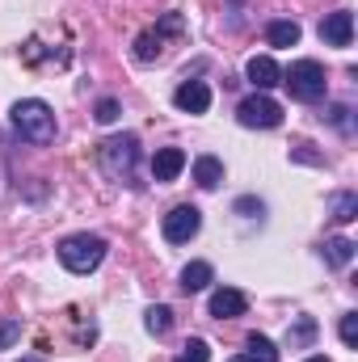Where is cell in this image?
Returning <instances> with one entry per match:
<instances>
[{"mask_svg":"<svg viewBox=\"0 0 358 362\" xmlns=\"http://www.w3.org/2000/svg\"><path fill=\"white\" fill-rule=\"evenodd\" d=\"M8 118H13V131H17L25 144H51V139H55V110H51L47 101H38V97L17 101V105L8 110Z\"/></svg>","mask_w":358,"mask_h":362,"instance_id":"obj_1","label":"cell"},{"mask_svg":"<svg viewBox=\"0 0 358 362\" xmlns=\"http://www.w3.org/2000/svg\"><path fill=\"white\" fill-rule=\"evenodd\" d=\"M105 240L101 236H93V232H76V236H64L59 240V262H64V270L72 274H93L101 262H105Z\"/></svg>","mask_w":358,"mask_h":362,"instance_id":"obj_2","label":"cell"},{"mask_svg":"<svg viewBox=\"0 0 358 362\" xmlns=\"http://www.w3.org/2000/svg\"><path fill=\"white\" fill-rule=\"evenodd\" d=\"M282 85L291 89L295 101H321L325 89H329V81H325V68L316 64V59H295L287 72H282Z\"/></svg>","mask_w":358,"mask_h":362,"instance_id":"obj_3","label":"cell"},{"mask_svg":"<svg viewBox=\"0 0 358 362\" xmlns=\"http://www.w3.org/2000/svg\"><path fill=\"white\" fill-rule=\"evenodd\" d=\"M135 165H139V139H135V135H114V139L101 144V169H105L110 177L131 181Z\"/></svg>","mask_w":358,"mask_h":362,"instance_id":"obj_4","label":"cell"},{"mask_svg":"<svg viewBox=\"0 0 358 362\" xmlns=\"http://www.w3.org/2000/svg\"><path fill=\"white\" fill-rule=\"evenodd\" d=\"M236 118H241V127L274 131V127L282 122V105H278L270 93H253V97H245V101L236 105Z\"/></svg>","mask_w":358,"mask_h":362,"instance_id":"obj_5","label":"cell"},{"mask_svg":"<svg viewBox=\"0 0 358 362\" xmlns=\"http://www.w3.org/2000/svg\"><path fill=\"white\" fill-rule=\"evenodd\" d=\"M198 228H202V211H198V206H190V202L173 206V211L165 215V223H161V232H165V240H169V245H185V240H194V236H198Z\"/></svg>","mask_w":358,"mask_h":362,"instance_id":"obj_6","label":"cell"},{"mask_svg":"<svg viewBox=\"0 0 358 362\" xmlns=\"http://www.w3.org/2000/svg\"><path fill=\"white\" fill-rule=\"evenodd\" d=\"M178 30H181V13H169V17L161 21V30H148V34L135 38V59L152 64V59L161 55V38H165V34H178Z\"/></svg>","mask_w":358,"mask_h":362,"instance_id":"obj_7","label":"cell"},{"mask_svg":"<svg viewBox=\"0 0 358 362\" xmlns=\"http://www.w3.org/2000/svg\"><path fill=\"white\" fill-rule=\"evenodd\" d=\"M245 312H249L245 291H236V286H219V291L211 295V316H215V320H236V316H245Z\"/></svg>","mask_w":358,"mask_h":362,"instance_id":"obj_8","label":"cell"},{"mask_svg":"<svg viewBox=\"0 0 358 362\" xmlns=\"http://www.w3.org/2000/svg\"><path fill=\"white\" fill-rule=\"evenodd\" d=\"M173 105L181 114H207L211 110V89L202 81H181L178 93H173Z\"/></svg>","mask_w":358,"mask_h":362,"instance_id":"obj_9","label":"cell"},{"mask_svg":"<svg viewBox=\"0 0 358 362\" xmlns=\"http://www.w3.org/2000/svg\"><path fill=\"white\" fill-rule=\"evenodd\" d=\"M245 76H249V85L258 93H270L274 85H282V68H278L270 55H253V59L245 64Z\"/></svg>","mask_w":358,"mask_h":362,"instance_id":"obj_10","label":"cell"},{"mask_svg":"<svg viewBox=\"0 0 358 362\" xmlns=\"http://www.w3.org/2000/svg\"><path fill=\"white\" fill-rule=\"evenodd\" d=\"M321 38H325L329 47H350V38H354V13H346V8L329 13V17L321 21Z\"/></svg>","mask_w":358,"mask_h":362,"instance_id":"obj_11","label":"cell"},{"mask_svg":"<svg viewBox=\"0 0 358 362\" xmlns=\"http://www.w3.org/2000/svg\"><path fill=\"white\" fill-rule=\"evenodd\" d=\"M185 169V152L181 148H161L156 156H152V177L156 181H173Z\"/></svg>","mask_w":358,"mask_h":362,"instance_id":"obj_12","label":"cell"},{"mask_svg":"<svg viewBox=\"0 0 358 362\" xmlns=\"http://www.w3.org/2000/svg\"><path fill=\"white\" fill-rule=\"evenodd\" d=\"M211 282H215L211 262H190V266L181 270V291H185V295H194V291H207Z\"/></svg>","mask_w":358,"mask_h":362,"instance_id":"obj_13","label":"cell"},{"mask_svg":"<svg viewBox=\"0 0 358 362\" xmlns=\"http://www.w3.org/2000/svg\"><path fill=\"white\" fill-rule=\"evenodd\" d=\"M325 262L333 266V270H346L350 262H354V240L350 236H333V240H325Z\"/></svg>","mask_w":358,"mask_h":362,"instance_id":"obj_14","label":"cell"},{"mask_svg":"<svg viewBox=\"0 0 358 362\" xmlns=\"http://www.w3.org/2000/svg\"><path fill=\"white\" fill-rule=\"evenodd\" d=\"M194 181H198L202 189H215V185L224 181V160H219V156H198V160H194Z\"/></svg>","mask_w":358,"mask_h":362,"instance_id":"obj_15","label":"cell"},{"mask_svg":"<svg viewBox=\"0 0 358 362\" xmlns=\"http://www.w3.org/2000/svg\"><path fill=\"white\" fill-rule=\"evenodd\" d=\"M236 362H278V346H274L270 337H262V333H253V337L245 341V354Z\"/></svg>","mask_w":358,"mask_h":362,"instance_id":"obj_16","label":"cell"},{"mask_svg":"<svg viewBox=\"0 0 358 362\" xmlns=\"http://www.w3.org/2000/svg\"><path fill=\"white\" fill-rule=\"evenodd\" d=\"M144 329H148L152 337H165V333L173 329V308H165V303L148 308V312H144Z\"/></svg>","mask_w":358,"mask_h":362,"instance_id":"obj_17","label":"cell"},{"mask_svg":"<svg viewBox=\"0 0 358 362\" xmlns=\"http://www.w3.org/2000/svg\"><path fill=\"white\" fill-rule=\"evenodd\" d=\"M266 38H270V47H295L299 42V25L295 21H270Z\"/></svg>","mask_w":358,"mask_h":362,"instance_id":"obj_18","label":"cell"},{"mask_svg":"<svg viewBox=\"0 0 358 362\" xmlns=\"http://www.w3.org/2000/svg\"><path fill=\"white\" fill-rule=\"evenodd\" d=\"M329 211H333L337 223L358 219V194H350V189H346V194H333V198H329Z\"/></svg>","mask_w":358,"mask_h":362,"instance_id":"obj_19","label":"cell"},{"mask_svg":"<svg viewBox=\"0 0 358 362\" xmlns=\"http://www.w3.org/2000/svg\"><path fill=\"white\" fill-rule=\"evenodd\" d=\"M173 362H211V346H207L202 337H194V341H185V346H181V354Z\"/></svg>","mask_w":358,"mask_h":362,"instance_id":"obj_20","label":"cell"},{"mask_svg":"<svg viewBox=\"0 0 358 362\" xmlns=\"http://www.w3.org/2000/svg\"><path fill=\"white\" fill-rule=\"evenodd\" d=\"M312 337H316V320H312V316H299V325L287 333L291 346H304V341H312Z\"/></svg>","mask_w":358,"mask_h":362,"instance_id":"obj_21","label":"cell"},{"mask_svg":"<svg viewBox=\"0 0 358 362\" xmlns=\"http://www.w3.org/2000/svg\"><path fill=\"white\" fill-rule=\"evenodd\" d=\"M337 333H342V341H346V346L354 350V346H358V312H346V316H342Z\"/></svg>","mask_w":358,"mask_h":362,"instance_id":"obj_22","label":"cell"},{"mask_svg":"<svg viewBox=\"0 0 358 362\" xmlns=\"http://www.w3.org/2000/svg\"><path fill=\"white\" fill-rule=\"evenodd\" d=\"M21 337V320H0V350H8Z\"/></svg>","mask_w":358,"mask_h":362,"instance_id":"obj_23","label":"cell"},{"mask_svg":"<svg viewBox=\"0 0 358 362\" xmlns=\"http://www.w3.org/2000/svg\"><path fill=\"white\" fill-rule=\"evenodd\" d=\"M114 118H118V101H114V97H105V101H97V122H105V127H110Z\"/></svg>","mask_w":358,"mask_h":362,"instance_id":"obj_24","label":"cell"},{"mask_svg":"<svg viewBox=\"0 0 358 362\" xmlns=\"http://www.w3.org/2000/svg\"><path fill=\"white\" fill-rule=\"evenodd\" d=\"M249 211H258V215H262V202H253V198H241V202H236V215H249Z\"/></svg>","mask_w":358,"mask_h":362,"instance_id":"obj_25","label":"cell"},{"mask_svg":"<svg viewBox=\"0 0 358 362\" xmlns=\"http://www.w3.org/2000/svg\"><path fill=\"white\" fill-rule=\"evenodd\" d=\"M304 362H329V358L325 354H312V358H304Z\"/></svg>","mask_w":358,"mask_h":362,"instance_id":"obj_26","label":"cell"},{"mask_svg":"<svg viewBox=\"0 0 358 362\" xmlns=\"http://www.w3.org/2000/svg\"><path fill=\"white\" fill-rule=\"evenodd\" d=\"M21 362H42V358H21Z\"/></svg>","mask_w":358,"mask_h":362,"instance_id":"obj_27","label":"cell"}]
</instances>
